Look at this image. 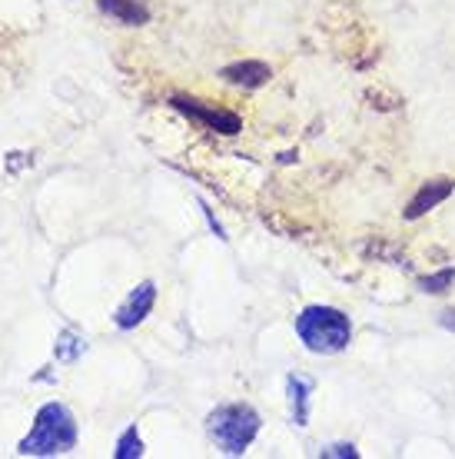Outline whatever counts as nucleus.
Instances as JSON below:
<instances>
[{"mask_svg": "<svg viewBox=\"0 0 455 459\" xmlns=\"http://www.w3.org/2000/svg\"><path fill=\"white\" fill-rule=\"evenodd\" d=\"M77 420L64 403H44L34 416L30 433L17 443L21 456H67L77 446Z\"/></svg>", "mask_w": 455, "mask_h": 459, "instance_id": "1", "label": "nucleus"}, {"mask_svg": "<svg viewBox=\"0 0 455 459\" xmlns=\"http://www.w3.org/2000/svg\"><path fill=\"white\" fill-rule=\"evenodd\" d=\"M296 336L309 353L336 356L353 343V320L339 310V307H326V303H313L296 316Z\"/></svg>", "mask_w": 455, "mask_h": 459, "instance_id": "2", "label": "nucleus"}, {"mask_svg": "<svg viewBox=\"0 0 455 459\" xmlns=\"http://www.w3.org/2000/svg\"><path fill=\"white\" fill-rule=\"evenodd\" d=\"M260 426L262 420L250 403H223L206 416V433L223 456H243L253 446V439L260 437Z\"/></svg>", "mask_w": 455, "mask_h": 459, "instance_id": "3", "label": "nucleus"}, {"mask_svg": "<svg viewBox=\"0 0 455 459\" xmlns=\"http://www.w3.org/2000/svg\"><path fill=\"white\" fill-rule=\"evenodd\" d=\"M170 107L173 110H180L186 114L190 120L203 126V130H213V134H223V137H236L239 130H243V117L233 114V110H223V107H213V104H203V100H196V97H170Z\"/></svg>", "mask_w": 455, "mask_h": 459, "instance_id": "4", "label": "nucleus"}, {"mask_svg": "<svg viewBox=\"0 0 455 459\" xmlns=\"http://www.w3.org/2000/svg\"><path fill=\"white\" fill-rule=\"evenodd\" d=\"M153 303H157V283H153V280H143V283H137V287L130 290V297L116 307V313H114L116 330H124V333H126V330H137L140 323L150 316Z\"/></svg>", "mask_w": 455, "mask_h": 459, "instance_id": "5", "label": "nucleus"}, {"mask_svg": "<svg viewBox=\"0 0 455 459\" xmlns=\"http://www.w3.org/2000/svg\"><path fill=\"white\" fill-rule=\"evenodd\" d=\"M455 190V180H449V177H433V180H425V184L412 194V200L406 204V210H402V217L409 220H422L429 210H435L439 204H445L449 196H452Z\"/></svg>", "mask_w": 455, "mask_h": 459, "instance_id": "6", "label": "nucleus"}, {"mask_svg": "<svg viewBox=\"0 0 455 459\" xmlns=\"http://www.w3.org/2000/svg\"><path fill=\"white\" fill-rule=\"evenodd\" d=\"M219 77L229 83V87H243V91H260L273 81V70L262 60H236L229 67L219 70Z\"/></svg>", "mask_w": 455, "mask_h": 459, "instance_id": "7", "label": "nucleus"}, {"mask_svg": "<svg viewBox=\"0 0 455 459\" xmlns=\"http://www.w3.org/2000/svg\"><path fill=\"white\" fill-rule=\"evenodd\" d=\"M97 7L124 27H143L150 21L147 0H97Z\"/></svg>", "mask_w": 455, "mask_h": 459, "instance_id": "8", "label": "nucleus"}, {"mask_svg": "<svg viewBox=\"0 0 455 459\" xmlns=\"http://www.w3.org/2000/svg\"><path fill=\"white\" fill-rule=\"evenodd\" d=\"M309 377H286V396H289V416L296 426H309V396H313Z\"/></svg>", "mask_w": 455, "mask_h": 459, "instance_id": "9", "label": "nucleus"}, {"mask_svg": "<svg viewBox=\"0 0 455 459\" xmlns=\"http://www.w3.org/2000/svg\"><path fill=\"white\" fill-rule=\"evenodd\" d=\"M455 283V266H442V270H435L429 276H419V290L422 293H429V297H442L449 293Z\"/></svg>", "mask_w": 455, "mask_h": 459, "instance_id": "10", "label": "nucleus"}, {"mask_svg": "<svg viewBox=\"0 0 455 459\" xmlns=\"http://www.w3.org/2000/svg\"><path fill=\"white\" fill-rule=\"evenodd\" d=\"M114 456L116 459H140V456H143V439H140V429H137V426H126L124 433L116 437Z\"/></svg>", "mask_w": 455, "mask_h": 459, "instance_id": "11", "label": "nucleus"}, {"mask_svg": "<svg viewBox=\"0 0 455 459\" xmlns=\"http://www.w3.org/2000/svg\"><path fill=\"white\" fill-rule=\"evenodd\" d=\"M83 353V340H80L77 333H70V330H64L57 340V356L60 359H77V356Z\"/></svg>", "mask_w": 455, "mask_h": 459, "instance_id": "12", "label": "nucleus"}, {"mask_svg": "<svg viewBox=\"0 0 455 459\" xmlns=\"http://www.w3.org/2000/svg\"><path fill=\"white\" fill-rule=\"evenodd\" d=\"M319 456L322 459H356L359 456V449H356L353 443H332V446L319 449Z\"/></svg>", "mask_w": 455, "mask_h": 459, "instance_id": "13", "label": "nucleus"}, {"mask_svg": "<svg viewBox=\"0 0 455 459\" xmlns=\"http://www.w3.org/2000/svg\"><path fill=\"white\" fill-rule=\"evenodd\" d=\"M200 210H203V217H206V223H210V230H213V233H217L219 240H229V237H227V230L219 227V220H217V217H213V210L206 207L203 200H200Z\"/></svg>", "mask_w": 455, "mask_h": 459, "instance_id": "14", "label": "nucleus"}, {"mask_svg": "<svg viewBox=\"0 0 455 459\" xmlns=\"http://www.w3.org/2000/svg\"><path fill=\"white\" fill-rule=\"evenodd\" d=\"M439 323H442L445 330H452V333H455V310H445L442 316H439Z\"/></svg>", "mask_w": 455, "mask_h": 459, "instance_id": "15", "label": "nucleus"}]
</instances>
